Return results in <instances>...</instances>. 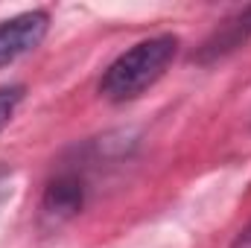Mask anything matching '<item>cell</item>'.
I'll list each match as a JSON object with an SVG mask.
<instances>
[{
	"mask_svg": "<svg viewBox=\"0 0 251 248\" xmlns=\"http://www.w3.org/2000/svg\"><path fill=\"white\" fill-rule=\"evenodd\" d=\"M176 53H178V38L176 35L146 38V41L134 44L131 50H126L123 56H117L108 64V70L100 82V91L114 102L134 99L143 91H149L167 73Z\"/></svg>",
	"mask_w": 251,
	"mask_h": 248,
	"instance_id": "6da1fadb",
	"label": "cell"
},
{
	"mask_svg": "<svg viewBox=\"0 0 251 248\" xmlns=\"http://www.w3.org/2000/svg\"><path fill=\"white\" fill-rule=\"evenodd\" d=\"M47 26H50V15L38 12V9L0 21V67L35 50L44 41Z\"/></svg>",
	"mask_w": 251,
	"mask_h": 248,
	"instance_id": "7a4b0ae2",
	"label": "cell"
},
{
	"mask_svg": "<svg viewBox=\"0 0 251 248\" xmlns=\"http://www.w3.org/2000/svg\"><path fill=\"white\" fill-rule=\"evenodd\" d=\"M82 198H85L82 181L76 175H59L44 193V213L53 219H67L82 207Z\"/></svg>",
	"mask_w": 251,
	"mask_h": 248,
	"instance_id": "3957f363",
	"label": "cell"
},
{
	"mask_svg": "<svg viewBox=\"0 0 251 248\" xmlns=\"http://www.w3.org/2000/svg\"><path fill=\"white\" fill-rule=\"evenodd\" d=\"M249 38H251V6H246L243 12L228 18L222 24V29H216V35L204 44V56H222L228 50H237Z\"/></svg>",
	"mask_w": 251,
	"mask_h": 248,
	"instance_id": "277c9868",
	"label": "cell"
},
{
	"mask_svg": "<svg viewBox=\"0 0 251 248\" xmlns=\"http://www.w3.org/2000/svg\"><path fill=\"white\" fill-rule=\"evenodd\" d=\"M21 99H24V88H21V85H6V88H0V131H3V128L9 125V120L15 117Z\"/></svg>",
	"mask_w": 251,
	"mask_h": 248,
	"instance_id": "5b68a950",
	"label": "cell"
},
{
	"mask_svg": "<svg viewBox=\"0 0 251 248\" xmlns=\"http://www.w3.org/2000/svg\"><path fill=\"white\" fill-rule=\"evenodd\" d=\"M231 248H251V225H249V228H243V234L234 240V246H231Z\"/></svg>",
	"mask_w": 251,
	"mask_h": 248,
	"instance_id": "8992f818",
	"label": "cell"
},
{
	"mask_svg": "<svg viewBox=\"0 0 251 248\" xmlns=\"http://www.w3.org/2000/svg\"><path fill=\"white\" fill-rule=\"evenodd\" d=\"M6 173H9V170H6V167H3V164H0V178H3V175H6Z\"/></svg>",
	"mask_w": 251,
	"mask_h": 248,
	"instance_id": "52a82bcc",
	"label": "cell"
}]
</instances>
